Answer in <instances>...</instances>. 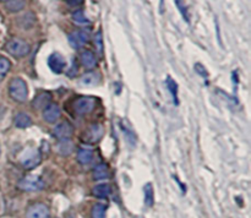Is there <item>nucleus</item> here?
I'll return each mask as SVG.
<instances>
[{
  "label": "nucleus",
  "mask_w": 251,
  "mask_h": 218,
  "mask_svg": "<svg viewBox=\"0 0 251 218\" xmlns=\"http://www.w3.org/2000/svg\"><path fill=\"white\" fill-rule=\"evenodd\" d=\"M17 186H19L21 190H25V191H37L44 188V181L39 175L28 174V175L20 179Z\"/></svg>",
  "instance_id": "nucleus-3"
},
{
  "label": "nucleus",
  "mask_w": 251,
  "mask_h": 218,
  "mask_svg": "<svg viewBox=\"0 0 251 218\" xmlns=\"http://www.w3.org/2000/svg\"><path fill=\"white\" fill-rule=\"evenodd\" d=\"M108 176H109V170H108L107 164H98L93 170V178L96 180H103V179H107Z\"/></svg>",
  "instance_id": "nucleus-17"
},
{
  "label": "nucleus",
  "mask_w": 251,
  "mask_h": 218,
  "mask_svg": "<svg viewBox=\"0 0 251 218\" xmlns=\"http://www.w3.org/2000/svg\"><path fill=\"white\" fill-rule=\"evenodd\" d=\"M26 218H50L48 206L42 202L33 203L27 210Z\"/></svg>",
  "instance_id": "nucleus-7"
},
{
  "label": "nucleus",
  "mask_w": 251,
  "mask_h": 218,
  "mask_svg": "<svg viewBox=\"0 0 251 218\" xmlns=\"http://www.w3.org/2000/svg\"><path fill=\"white\" fill-rule=\"evenodd\" d=\"M9 95L14 100L24 103L28 97V87L26 81L21 77H14L9 83Z\"/></svg>",
  "instance_id": "nucleus-1"
},
{
  "label": "nucleus",
  "mask_w": 251,
  "mask_h": 218,
  "mask_svg": "<svg viewBox=\"0 0 251 218\" xmlns=\"http://www.w3.org/2000/svg\"><path fill=\"white\" fill-rule=\"evenodd\" d=\"M73 21L76 22L78 24H90L91 21L85 16L82 10H77L73 14Z\"/></svg>",
  "instance_id": "nucleus-22"
},
{
  "label": "nucleus",
  "mask_w": 251,
  "mask_h": 218,
  "mask_svg": "<svg viewBox=\"0 0 251 218\" xmlns=\"http://www.w3.org/2000/svg\"><path fill=\"white\" fill-rule=\"evenodd\" d=\"M0 153H1V148H0Z\"/></svg>",
  "instance_id": "nucleus-31"
},
{
  "label": "nucleus",
  "mask_w": 251,
  "mask_h": 218,
  "mask_svg": "<svg viewBox=\"0 0 251 218\" xmlns=\"http://www.w3.org/2000/svg\"><path fill=\"white\" fill-rule=\"evenodd\" d=\"M100 80V76L98 73H95V71H88V73H85L80 78V83L82 86H86V87H91V86L98 85Z\"/></svg>",
  "instance_id": "nucleus-14"
},
{
  "label": "nucleus",
  "mask_w": 251,
  "mask_h": 218,
  "mask_svg": "<svg viewBox=\"0 0 251 218\" xmlns=\"http://www.w3.org/2000/svg\"><path fill=\"white\" fill-rule=\"evenodd\" d=\"M96 107V98L88 97V96H82L75 99L74 102V109L77 114L85 115L92 112Z\"/></svg>",
  "instance_id": "nucleus-4"
},
{
  "label": "nucleus",
  "mask_w": 251,
  "mask_h": 218,
  "mask_svg": "<svg viewBox=\"0 0 251 218\" xmlns=\"http://www.w3.org/2000/svg\"><path fill=\"white\" fill-rule=\"evenodd\" d=\"M80 60L81 64H82L86 69H90V70L97 66V58H96L95 53H93L92 50H88V49L81 51Z\"/></svg>",
  "instance_id": "nucleus-12"
},
{
  "label": "nucleus",
  "mask_w": 251,
  "mask_h": 218,
  "mask_svg": "<svg viewBox=\"0 0 251 218\" xmlns=\"http://www.w3.org/2000/svg\"><path fill=\"white\" fill-rule=\"evenodd\" d=\"M69 43L74 49H80L83 44L90 41V33L85 29H78L69 34Z\"/></svg>",
  "instance_id": "nucleus-8"
},
{
  "label": "nucleus",
  "mask_w": 251,
  "mask_h": 218,
  "mask_svg": "<svg viewBox=\"0 0 251 218\" xmlns=\"http://www.w3.org/2000/svg\"><path fill=\"white\" fill-rule=\"evenodd\" d=\"M25 5H26V1H22V0H16V1L15 0H9V1H5V6L11 12L21 11L25 7Z\"/></svg>",
  "instance_id": "nucleus-21"
},
{
  "label": "nucleus",
  "mask_w": 251,
  "mask_h": 218,
  "mask_svg": "<svg viewBox=\"0 0 251 218\" xmlns=\"http://www.w3.org/2000/svg\"><path fill=\"white\" fill-rule=\"evenodd\" d=\"M136 218H141V217H136Z\"/></svg>",
  "instance_id": "nucleus-32"
},
{
  "label": "nucleus",
  "mask_w": 251,
  "mask_h": 218,
  "mask_svg": "<svg viewBox=\"0 0 251 218\" xmlns=\"http://www.w3.org/2000/svg\"><path fill=\"white\" fill-rule=\"evenodd\" d=\"M112 194V188L108 184H98L93 188V195L100 198H105Z\"/></svg>",
  "instance_id": "nucleus-16"
},
{
  "label": "nucleus",
  "mask_w": 251,
  "mask_h": 218,
  "mask_svg": "<svg viewBox=\"0 0 251 218\" xmlns=\"http://www.w3.org/2000/svg\"><path fill=\"white\" fill-rule=\"evenodd\" d=\"M195 70L198 71V73H200L201 76H203V77H207V75H208L207 71H206V69L203 68V66L201 65V64H196V65H195Z\"/></svg>",
  "instance_id": "nucleus-28"
},
{
  "label": "nucleus",
  "mask_w": 251,
  "mask_h": 218,
  "mask_svg": "<svg viewBox=\"0 0 251 218\" xmlns=\"http://www.w3.org/2000/svg\"><path fill=\"white\" fill-rule=\"evenodd\" d=\"M167 83H168V88H169V91H171L172 97H173L174 102H176V104H178V103H179V100H178V85H176V82L172 77H168V80H167Z\"/></svg>",
  "instance_id": "nucleus-24"
},
{
  "label": "nucleus",
  "mask_w": 251,
  "mask_h": 218,
  "mask_svg": "<svg viewBox=\"0 0 251 218\" xmlns=\"http://www.w3.org/2000/svg\"><path fill=\"white\" fill-rule=\"evenodd\" d=\"M48 65L53 73H61L66 68V60L61 54L53 53L48 58Z\"/></svg>",
  "instance_id": "nucleus-10"
},
{
  "label": "nucleus",
  "mask_w": 251,
  "mask_h": 218,
  "mask_svg": "<svg viewBox=\"0 0 251 218\" xmlns=\"http://www.w3.org/2000/svg\"><path fill=\"white\" fill-rule=\"evenodd\" d=\"M93 158V152L88 148H80L77 151V161L81 164H88Z\"/></svg>",
  "instance_id": "nucleus-20"
},
{
  "label": "nucleus",
  "mask_w": 251,
  "mask_h": 218,
  "mask_svg": "<svg viewBox=\"0 0 251 218\" xmlns=\"http://www.w3.org/2000/svg\"><path fill=\"white\" fill-rule=\"evenodd\" d=\"M95 46H96V49H97L98 54H100V55H102L103 54V38H102V33H100V32H97V33L95 34Z\"/></svg>",
  "instance_id": "nucleus-26"
},
{
  "label": "nucleus",
  "mask_w": 251,
  "mask_h": 218,
  "mask_svg": "<svg viewBox=\"0 0 251 218\" xmlns=\"http://www.w3.org/2000/svg\"><path fill=\"white\" fill-rule=\"evenodd\" d=\"M144 195H145V203L146 206L151 207L154 203V191L153 186H152L151 183H147L146 185L144 186Z\"/></svg>",
  "instance_id": "nucleus-18"
},
{
  "label": "nucleus",
  "mask_w": 251,
  "mask_h": 218,
  "mask_svg": "<svg viewBox=\"0 0 251 218\" xmlns=\"http://www.w3.org/2000/svg\"><path fill=\"white\" fill-rule=\"evenodd\" d=\"M41 163V153L38 149L31 148L25 152L21 158V164L25 169H33Z\"/></svg>",
  "instance_id": "nucleus-5"
},
{
  "label": "nucleus",
  "mask_w": 251,
  "mask_h": 218,
  "mask_svg": "<svg viewBox=\"0 0 251 218\" xmlns=\"http://www.w3.org/2000/svg\"><path fill=\"white\" fill-rule=\"evenodd\" d=\"M105 217V206L97 203L92 208V218H104Z\"/></svg>",
  "instance_id": "nucleus-25"
},
{
  "label": "nucleus",
  "mask_w": 251,
  "mask_h": 218,
  "mask_svg": "<svg viewBox=\"0 0 251 218\" xmlns=\"http://www.w3.org/2000/svg\"><path fill=\"white\" fill-rule=\"evenodd\" d=\"M176 5H179V9H180V11H181V14H183V16L185 17L186 19V21H188V14H186V7L184 6V4H181V2H179V1H176Z\"/></svg>",
  "instance_id": "nucleus-29"
},
{
  "label": "nucleus",
  "mask_w": 251,
  "mask_h": 218,
  "mask_svg": "<svg viewBox=\"0 0 251 218\" xmlns=\"http://www.w3.org/2000/svg\"><path fill=\"white\" fill-rule=\"evenodd\" d=\"M74 134V126L69 121H61L59 124L55 125V127L53 129V135L61 140H69Z\"/></svg>",
  "instance_id": "nucleus-9"
},
{
  "label": "nucleus",
  "mask_w": 251,
  "mask_h": 218,
  "mask_svg": "<svg viewBox=\"0 0 251 218\" xmlns=\"http://www.w3.org/2000/svg\"><path fill=\"white\" fill-rule=\"evenodd\" d=\"M51 102V95L48 92H42L37 95L32 100V107L34 109H44Z\"/></svg>",
  "instance_id": "nucleus-13"
},
{
  "label": "nucleus",
  "mask_w": 251,
  "mask_h": 218,
  "mask_svg": "<svg viewBox=\"0 0 251 218\" xmlns=\"http://www.w3.org/2000/svg\"><path fill=\"white\" fill-rule=\"evenodd\" d=\"M5 49H6L7 53L10 55L15 56V58H24V56L28 55V53L31 51V47L27 42H25L24 39L20 38H12L5 44Z\"/></svg>",
  "instance_id": "nucleus-2"
},
{
  "label": "nucleus",
  "mask_w": 251,
  "mask_h": 218,
  "mask_svg": "<svg viewBox=\"0 0 251 218\" xmlns=\"http://www.w3.org/2000/svg\"><path fill=\"white\" fill-rule=\"evenodd\" d=\"M83 1H68V5H82Z\"/></svg>",
  "instance_id": "nucleus-30"
},
{
  "label": "nucleus",
  "mask_w": 251,
  "mask_h": 218,
  "mask_svg": "<svg viewBox=\"0 0 251 218\" xmlns=\"http://www.w3.org/2000/svg\"><path fill=\"white\" fill-rule=\"evenodd\" d=\"M15 126L19 127V129H26V127L31 126L32 125V119L29 118V115L27 113H19V114L15 117Z\"/></svg>",
  "instance_id": "nucleus-15"
},
{
  "label": "nucleus",
  "mask_w": 251,
  "mask_h": 218,
  "mask_svg": "<svg viewBox=\"0 0 251 218\" xmlns=\"http://www.w3.org/2000/svg\"><path fill=\"white\" fill-rule=\"evenodd\" d=\"M123 131H124L125 137H126V141L129 142L131 146H134L135 145V132L132 131L130 127H125L124 125H123Z\"/></svg>",
  "instance_id": "nucleus-27"
},
{
  "label": "nucleus",
  "mask_w": 251,
  "mask_h": 218,
  "mask_svg": "<svg viewBox=\"0 0 251 218\" xmlns=\"http://www.w3.org/2000/svg\"><path fill=\"white\" fill-rule=\"evenodd\" d=\"M74 151V145L70 140H61L59 142L58 146V152L61 156H69V154L73 153Z\"/></svg>",
  "instance_id": "nucleus-19"
},
{
  "label": "nucleus",
  "mask_w": 251,
  "mask_h": 218,
  "mask_svg": "<svg viewBox=\"0 0 251 218\" xmlns=\"http://www.w3.org/2000/svg\"><path fill=\"white\" fill-rule=\"evenodd\" d=\"M11 69V61L5 56H0V77H4Z\"/></svg>",
  "instance_id": "nucleus-23"
},
{
  "label": "nucleus",
  "mask_w": 251,
  "mask_h": 218,
  "mask_svg": "<svg viewBox=\"0 0 251 218\" xmlns=\"http://www.w3.org/2000/svg\"><path fill=\"white\" fill-rule=\"evenodd\" d=\"M61 115L60 107L55 103H50L47 105L43 110V119L48 122H55L58 121L59 118Z\"/></svg>",
  "instance_id": "nucleus-11"
},
{
  "label": "nucleus",
  "mask_w": 251,
  "mask_h": 218,
  "mask_svg": "<svg viewBox=\"0 0 251 218\" xmlns=\"http://www.w3.org/2000/svg\"><path fill=\"white\" fill-rule=\"evenodd\" d=\"M103 134H104V129H103L102 125L93 124L83 132L82 140L85 142H87V144L92 145L100 141V140L102 139Z\"/></svg>",
  "instance_id": "nucleus-6"
}]
</instances>
